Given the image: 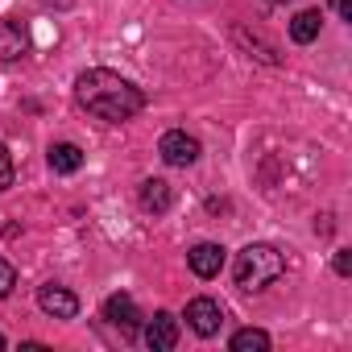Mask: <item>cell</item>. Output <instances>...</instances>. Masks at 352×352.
Segmentation results:
<instances>
[{"label": "cell", "instance_id": "5bb4252c", "mask_svg": "<svg viewBox=\"0 0 352 352\" xmlns=\"http://www.w3.org/2000/svg\"><path fill=\"white\" fill-rule=\"evenodd\" d=\"M13 187V157H9V149L0 145V191H9Z\"/></svg>", "mask_w": 352, "mask_h": 352}, {"label": "cell", "instance_id": "2e32d148", "mask_svg": "<svg viewBox=\"0 0 352 352\" xmlns=\"http://www.w3.org/2000/svg\"><path fill=\"white\" fill-rule=\"evenodd\" d=\"M336 274H340V278H348V274H352V253H348V249H340V253H336Z\"/></svg>", "mask_w": 352, "mask_h": 352}, {"label": "cell", "instance_id": "5b68a950", "mask_svg": "<svg viewBox=\"0 0 352 352\" xmlns=\"http://www.w3.org/2000/svg\"><path fill=\"white\" fill-rule=\"evenodd\" d=\"M145 344L153 352H170L174 344H179V319H174L170 311H157L149 319V327H145Z\"/></svg>", "mask_w": 352, "mask_h": 352}, {"label": "cell", "instance_id": "277c9868", "mask_svg": "<svg viewBox=\"0 0 352 352\" xmlns=\"http://www.w3.org/2000/svg\"><path fill=\"white\" fill-rule=\"evenodd\" d=\"M157 153H162L170 166H191V162L199 157V141H195V137H187L183 129H170V133L157 141Z\"/></svg>", "mask_w": 352, "mask_h": 352}, {"label": "cell", "instance_id": "6da1fadb", "mask_svg": "<svg viewBox=\"0 0 352 352\" xmlns=\"http://www.w3.org/2000/svg\"><path fill=\"white\" fill-rule=\"evenodd\" d=\"M75 96H79V104H83L91 116H100V120H108V124H120V120H129V116H137V112L145 108V91L133 87L124 75L104 71V67L83 71L79 83H75Z\"/></svg>", "mask_w": 352, "mask_h": 352}, {"label": "cell", "instance_id": "3957f363", "mask_svg": "<svg viewBox=\"0 0 352 352\" xmlns=\"http://www.w3.org/2000/svg\"><path fill=\"white\" fill-rule=\"evenodd\" d=\"M187 323L195 336H216L220 323H224V307L216 298H191L187 302Z\"/></svg>", "mask_w": 352, "mask_h": 352}, {"label": "cell", "instance_id": "d6986e66", "mask_svg": "<svg viewBox=\"0 0 352 352\" xmlns=\"http://www.w3.org/2000/svg\"><path fill=\"white\" fill-rule=\"evenodd\" d=\"M270 5H286V0H270Z\"/></svg>", "mask_w": 352, "mask_h": 352}, {"label": "cell", "instance_id": "9a60e30c", "mask_svg": "<svg viewBox=\"0 0 352 352\" xmlns=\"http://www.w3.org/2000/svg\"><path fill=\"white\" fill-rule=\"evenodd\" d=\"M13 286H17V270H13V265H9L5 257H0V298H5V294H9Z\"/></svg>", "mask_w": 352, "mask_h": 352}, {"label": "cell", "instance_id": "7c38bea8", "mask_svg": "<svg viewBox=\"0 0 352 352\" xmlns=\"http://www.w3.org/2000/svg\"><path fill=\"white\" fill-rule=\"evenodd\" d=\"M50 166H54L58 174H75V170L83 166V149L71 145V141H58V145H50Z\"/></svg>", "mask_w": 352, "mask_h": 352}, {"label": "cell", "instance_id": "4fadbf2b", "mask_svg": "<svg viewBox=\"0 0 352 352\" xmlns=\"http://www.w3.org/2000/svg\"><path fill=\"white\" fill-rule=\"evenodd\" d=\"M270 348V336L261 327H245L232 336V352H265Z\"/></svg>", "mask_w": 352, "mask_h": 352}, {"label": "cell", "instance_id": "7a4b0ae2", "mask_svg": "<svg viewBox=\"0 0 352 352\" xmlns=\"http://www.w3.org/2000/svg\"><path fill=\"white\" fill-rule=\"evenodd\" d=\"M282 274H286V257L274 245H245L236 253V265H232V278L241 290H265Z\"/></svg>", "mask_w": 352, "mask_h": 352}, {"label": "cell", "instance_id": "52a82bcc", "mask_svg": "<svg viewBox=\"0 0 352 352\" xmlns=\"http://www.w3.org/2000/svg\"><path fill=\"white\" fill-rule=\"evenodd\" d=\"M187 261H191V270H195L199 278H216V274L224 270V249L212 245V241H204V245H195V249L187 253Z\"/></svg>", "mask_w": 352, "mask_h": 352}, {"label": "cell", "instance_id": "9c48e42d", "mask_svg": "<svg viewBox=\"0 0 352 352\" xmlns=\"http://www.w3.org/2000/svg\"><path fill=\"white\" fill-rule=\"evenodd\" d=\"M25 46H30V38H25V25L21 21H0V63L21 58Z\"/></svg>", "mask_w": 352, "mask_h": 352}, {"label": "cell", "instance_id": "8fae6325", "mask_svg": "<svg viewBox=\"0 0 352 352\" xmlns=\"http://www.w3.org/2000/svg\"><path fill=\"white\" fill-rule=\"evenodd\" d=\"M319 25H323L319 9H302V13L290 21V38H294L298 46H307V42H315V38H319Z\"/></svg>", "mask_w": 352, "mask_h": 352}, {"label": "cell", "instance_id": "8992f818", "mask_svg": "<svg viewBox=\"0 0 352 352\" xmlns=\"http://www.w3.org/2000/svg\"><path fill=\"white\" fill-rule=\"evenodd\" d=\"M38 307L46 315H54V319H75L79 315V298L71 290H63V286H42L38 290Z\"/></svg>", "mask_w": 352, "mask_h": 352}, {"label": "cell", "instance_id": "30bf717a", "mask_svg": "<svg viewBox=\"0 0 352 352\" xmlns=\"http://www.w3.org/2000/svg\"><path fill=\"white\" fill-rule=\"evenodd\" d=\"M170 204H174L170 183H162V179H145V183H141V208H145V212L162 216V212H170Z\"/></svg>", "mask_w": 352, "mask_h": 352}, {"label": "cell", "instance_id": "e0dca14e", "mask_svg": "<svg viewBox=\"0 0 352 352\" xmlns=\"http://www.w3.org/2000/svg\"><path fill=\"white\" fill-rule=\"evenodd\" d=\"M336 9H340V17H352V0H336Z\"/></svg>", "mask_w": 352, "mask_h": 352}, {"label": "cell", "instance_id": "ac0fdd59", "mask_svg": "<svg viewBox=\"0 0 352 352\" xmlns=\"http://www.w3.org/2000/svg\"><path fill=\"white\" fill-rule=\"evenodd\" d=\"M0 352H5V336H0Z\"/></svg>", "mask_w": 352, "mask_h": 352}, {"label": "cell", "instance_id": "ba28073f", "mask_svg": "<svg viewBox=\"0 0 352 352\" xmlns=\"http://www.w3.org/2000/svg\"><path fill=\"white\" fill-rule=\"evenodd\" d=\"M104 319L112 323V327H124V331H133L137 327V302L129 298V294H112L108 302H104Z\"/></svg>", "mask_w": 352, "mask_h": 352}]
</instances>
